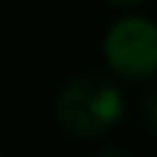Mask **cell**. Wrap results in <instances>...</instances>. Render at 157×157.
Here are the masks:
<instances>
[{"mask_svg": "<svg viewBox=\"0 0 157 157\" xmlns=\"http://www.w3.org/2000/svg\"><path fill=\"white\" fill-rule=\"evenodd\" d=\"M124 110L119 88L97 75L66 83L58 97V119L75 135H99L110 130Z\"/></svg>", "mask_w": 157, "mask_h": 157, "instance_id": "6da1fadb", "label": "cell"}, {"mask_svg": "<svg viewBox=\"0 0 157 157\" xmlns=\"http://www.w3.org/2000/svg\"><path fill=\"white\" fill-rule=\"evenodd\" d=\"M105 58L121 77L144 80L157 72V25L146 17H124L105 36Z\"/></svg>", "mask_w": 157, "mask_h": 157, "instance_id": "7a4b0ae2", "label": "cell"}, {"mask_svg": "<svg viewBox=\"0 0 157 157\" xmlns=\"http://www.w3.org/2000/svg\"><path fill=\"white\" fill-rule=\"evenodd\" d=\"M146 119H149V124L157 130V94L149 97V102H146Z\"/></svg>", "mask_w": 157, "mask_h": 157, "instance_id": "3957f363", "label": "cell"}, {"mask_svg": "<svg viewBox=\"0 0 157 157\" xmlns=\"http://www.w3.org/2000/svg\"><path fill=\"white\" fill-rule=\"evenodd\" d=\"M110 3H119V6H127V3H138V0H110Z\"/></svg>", "mask_w": 157, "mask_h": 157, "instance_id": "277c9868", "label": "cell"}, {"mask_svg": "<svg viewBox=\"0 0 157 157\" xmlns=\"http://www.w3.org/2000/svg\"><path fill=\"white\" fill-rule=\"evenodd\" d=\"M105 157H119V155H105Z\"/></svg>", "mask_w": 157, "mask_h": 157, "instance_id": "5b68a950", "label": "cell"}]
</instances>
